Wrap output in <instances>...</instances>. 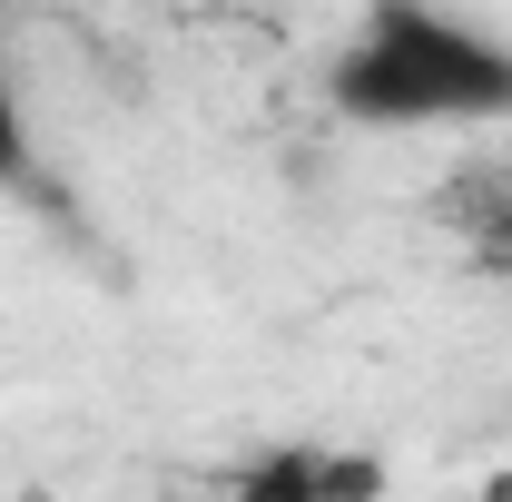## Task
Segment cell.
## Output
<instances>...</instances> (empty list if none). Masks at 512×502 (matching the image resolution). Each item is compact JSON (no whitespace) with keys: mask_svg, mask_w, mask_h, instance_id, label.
<instances>
[{"mask_svg":"<svg viewBox=\"0 0 512 502\" xmlns=\"http://www.w3.org/2000/svg\"><path fill=\"white\" fill-rule=\"evenodd\" d=\"M217 502H384V463L365 443H256L227 463Z\"/></svg>","mask_w":512,"mask_h":502,"instance_id":"obj_3","label":"cell"},{"mask_svg":"<svg viewBox=\"0 0 512 502\" xmlns=\"http://www.w3.org/2000/svg\"><path fill=\"white\" fill-rule=\"evenodd\" d=\"M30 178V128H20V99L0 89V188H20Z\"/></svg>","mask_w":512,"mask_h":502,"instance_id":"obj_4","label":"cell"},{"mask_svg":"<svg viewBox=\"0 0 512 502\" xmlns=\"http://www.w3.org/2000/svg\"><path fill=\"white\" fill-rule=\"evenodd\" d=\"M434 227H444V247L463 256V276L512 286V128L473 138L444 178H434Z\"/></svg>","mask_w":512,"mask_h":502,"instance_id":"obj_2","label":"cell"},{"mask_svg":"<svg viewBox=\"0 0 512 502\" xmlns=\"http://www.w3.org/2000/svg\"><path fill=\"white\" fill-rule=\"evenodd\" d=\"M355 128H512V50L434 0H375L325 69Z\"/></svg>","mask_w":512,"mask_h":502,"instance_id":"obj_1","label":"cell"}]
</instances>
